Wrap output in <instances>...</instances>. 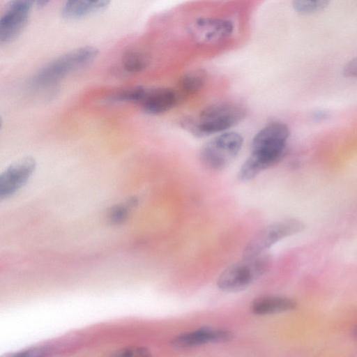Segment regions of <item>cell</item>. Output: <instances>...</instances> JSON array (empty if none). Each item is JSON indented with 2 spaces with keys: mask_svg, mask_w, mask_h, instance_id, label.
I'll return each instance as SVG.
<instances>
[{
  "mask_svg": "<svg viewBox=\"0 0 357 357\" xmlns=\"http://www.w3.org/2000/svg\"><path fill=\"white\" fill-rule=\"evenodd\" d=\"M178 100L176 92L170 88L146 89L145 94L139 103L146 114H160L175 106Z\"/></svg>",
  "mask_w": 357,
  "mask_h": 357,
  "instance_id": "cell-11",
  "label": "cell"
},
{
  "mask_svg": "<svg viewBox=\"0 0 357 357\" xmlns=\"http://www.w3.org/2000/svg\"><path fill=\"white\" fill-rule=\"evenodd\" d=\"M271 256L266 252L252 259H243L222 271L217 285L227 292L242 291L264 275L271 268Z\"/></svg>",
  "mask_w": 357,
  "mask_h": 357,
  "instance_id": "cell-4",
  "label": "cell"
},
{
  "mask_svg": "<svg viewBox=\"0 0 357 357\" xmlns=\"http://www.w3.org/2000/svg\"><path fill=\"white\" fill-rule=\"evenodd\" d=\"M234 333L227 329L202 327L175 336L171 342L177 349H189L210 343H221L232 340Z\"/></svg>",
  "mask_w": 357,
  "mask_h": 357,
  "instance_id": "cell-9",
  "label": "cell"
},
{
  "mask_svg": "<svg viewBox=\"0 0 357 357\" xmlns=\"http://www.w3.org/2000/svg\"><path fill=\"white\" fill-rule=\"evenodd\" d=\"M98 53V50L91 46L71 50L42 67L33 77L31 83L37 87L53 85L69 73L92 62Z\"/></svg>",
  "mask_w": 357,
  "mask_h": 357,
  "instance_id": "cell-3",
  "label": "cell"
},
{
  "mask_svg": "<svg viewBox=\"0 0 357 357\" xmlns=\"http://www.w3.org/2000/svg\"><path fill=\"white\" fill-rule=\"evenodd\" d=\"M329 2L323 0H298L293 2L294 10L303 15H308L324 9Z\"/></svg>",
  "mask_w": 357,
  "mask_h": 357,
  "instance_id": "cell-18",
  "label": "cell"
},
{
  "mask_svg": "<svg viewBox=\"0 0 357 357\" xmlns=\"http://www.w3.org/2000/svg\"><path fill=\"white\" fill-rule=\"evenodd\" d=\"M296 302L284 296H267L255 299L251 304L252 312L258 315H267L294 310Z\"/></svg>",
  "mask_w": 357,
  "mask_h": 357,
  "instance_id": "cell-12",
  "label": "cell"
},
{
  "mask_svg": "<svg viewBox=\"0 0 357 357\" xmlns=\"http://www.w3.org/2000/svg\"><path fill=\"white\" fill-rule=\"evenodd\" d=\"M137 200L135 197H132L126 203L115 205L109 209L108 213V219L113 225H119L123 223L128 218L130 208L135 206Z\"/></svg>",
  "mask_w": 357,
  "mask_h": 357,
  "instance_id": "cell-16",
  "label": "cell"
},
{
  "mask_svg": "<svg viewBox=\"0 0 357 357\" xmlns=\"http://www.w3.org/2000/svg\"><path fill=\"white\" fill-rule=\"evenodd\" d=\"M289 133L288 126L278 121L271 122L259 130L252 139L250 155L239 170L238 179L250 181L278 163L285 153Z\"/></svg>",
  "mask_w": 357,
  "mask_h": 357,
  "instance_id": "cell-1",
  "label": "cell"
},
{
  "mask_svg": "<svg viewBox=\"0 0 357 357\" xmlns=\"http://www.w3.org/2000/svg\"><path fill=\"white\" fill-rule=\"evenodd\" d=\"M36 167L33 158L27 156L10 164L0 175V198H8L23 187Z\"/></svg>",
  "mask_w": 357,
  "mask_h": 357,
  "instance_id": "cell-8",
  "label": "cell"
},
{
  "mask_svg": "<svg viewBox=\"0 0 357 357\" xmlns=\"http://www.w3.org/2000/svg\"><path fill=\"white\" fill-rule=\"evenodd\" d=\"M206 79V72L196 69L184 74L179 80L181 90L187 94L198 92L204 86Z\"/></svg>",
  "mask_w": 357,
  "mask_h": 357,
  "instance_id": "cell-14",
  "label": "cell"
},
{
  "mask_svg": "<svg viewBox=\"0 0 357 357\" xmlns=\"http://www.w3.org/2000/svg\"><path fill=\"white\" fill-rule=\"evenodd\" d=\"M33 2L28 0L10 1L0 17V43L12 42L26 26Z\"/></svg>",
  "mask_w": 357,
  "mask_h": 357,
  "instance_id": "cell-7",
  "label": "cell"
},
{
  "mask_svg": "<svg viewBox=\"0 0 357 357\" xmlns=\"http://www.w3.org/2000/svg\"><path fill=\"white\" fill-rule=\"evenodd\" d=\"M245 115V109L236 104L219 103L204 108L196 117H185L181 123L193 135L202 137L234 127Z\"/></svg>",
  "mask_w": 357,
  "mask_h": 357,
  "instance_id": "cell-2",
  "label": "cell"
},
{
  "mask_svg": "<svg viewBox=\"0 0 357 357\" xmlns=\"http://www.w3.org/2000/svg\"><path fill=\"white\" fill-rule=\"evenodd\" d=\"M109 3V1H68L61 13L65 19L77 20L105 10Z\"/></svg>",
  "mask_w": 357,
  "mask_h": 357,
  "instance_id": "cell-13",
  "label": "cell"
},
{
  "mask_svg": "<svg viewBox=\"0 0 357 357\" xmlns=\"http://www.w3.org/2000/svg\"><path fill=\"white\" fill-rule=\"evenodd\" d=\"M49 354L47 348L44 347H35L24 350L6 357H46Z\"/></svg>",
  "mask_w": 357,
  "mask_h": 357,
  "instance_id": "cell-20",
  "label": "cell"
},
{
  "mask_svg": "<svg viewBox=\"0 0 357 357\" xmlns=\"http://www.w3.org/2000/svg\"><path fill=\"white\" fill-rule=\"evenodd\" d=\"M190 29L197 42L208 43L229 37L234 31V25L227 20L204 17L196 20Z\"/></svg>",
  "mask_w": 357,
  "mask_h": 357,
  "instance_id": "cell-10",
  "label": "cell"
},
{
  "mask_svg": "<svg viewBox=\"0 0 357 357\" xmlns=\"http://www.w3.org/2000/svg\"><path fill=\"white\" fill-rule=\"evenodd\" d=\"M326 116L327 114L323 111L316 112L314 114V118L317 119V120L324 119Z\"/></svg>",
  "mask_w": 357,
  "mask_h": 357,
  "instance_id": "cell-22",
  "label": "cell"
},
{
  "mask_svg": "<svg viewBox=\"0 0 357 357\" xmlns=\"http://www.w3.org/2000/svg\"><path fill=\"white\" fill-rule=\"evenodd\" d=\"M110 357H152V356L146 347H130L116 351Z\"/></svg>",
  "mask_w": 357,
  "mask_h": 357,
  "instance_id": "cell-19",
  "label": "cell"
},
{
  "mask_svg": "<svg viewBox=\"0 0 357 357\" xmlns=\"http://www.w3.org/2000/svg\"><path fill=\"white\" fill-rule=\"evenodd\" d=\"M242 145L243 138L238 133L223 132L203 145L199 160L209 169H222L236 157Z\"/></svg>",
  "mask_w": 357,
  "mask_h": 357,
  "instance_id": "cell-5",
  "label": "cell"
},
{
  "mask_svg": "<svg viewBox=\"0 0 357 357\" xmlns=\"http://www.w3.org/2000/svg\"><path fill=\"white\" fill-rule=\"evenodd\" d=\"M304 229L303 222L295 218L280 220L266 226L248 241L243 251V259L256 257L281 239L298 234Z\"/></svg>",
  "mask_w": 357,
  "mask_h": 357,
  "instance_id": "cell-6",
  "label": "cell"
},
{
  "mask_svg": "<svg viewBox=\"0 0 357 357\" xmlns=\"http://www.w3.org/2000/svg\"><path fill=\"white\" fill-rule=\"evenodd\" d=\"M343 75L347 77L357 78V56L345 64L343 68Z\"/></svg>",
  "mask_w": 357,
  "mask_h": 357,
  "instance_id": "cell-21",
  "label": "cell"
},
{
  "mask_svg": "<svg viewBox=\"0 0 357 357\" xmlns=\"http://www.w3.org/2000/svg\"><path fill=\"white\" fill-rule=\"evenodd\" d=\"M146 87L138 86L123 90L114 95L110 100L112 102H127L139 104L146 91Z\"/></svg>",
  "mask_w": 357,
  "mask_h": 357,
  "instance_id": "cell-17",
  "label": "cell"
},
{
  "mask_svg": "<svg viewBox=\"0 0 357 357\" xmlns=\"http://www.w3.org/2000/svg\"><path fill=\"white\" fill-rule=\"evenodd\" d=\"M49 3V1L41 0L36 1V6L38 7H44L47 3Z\"/></svg>",
  "mask_w": 357,
  "mask_h": 357,
  "instance_id": "cell-23",
  "label": "cell"
},
{
  "mask_svg": "<svg viewBox=\"0 0 357 357\" xmlns=\"http://www.w3.org/2000/svg\"><path fill=\"white\" fill-rule=\"evenodd\" d=\"M148 56L137 50L126 52L121 59V66L128 73H138L143 71L149 65Z\"/></svg>",
  "mask_w": 357,
  "mask_h": 357,
  "instance_id": "cell-15",
  "label": "cell"
}]
</instances>
